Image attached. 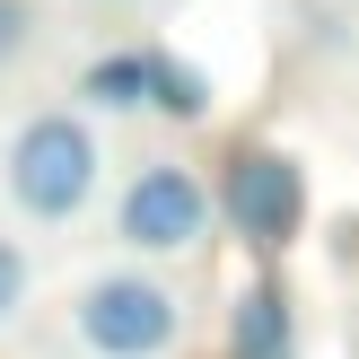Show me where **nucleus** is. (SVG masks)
I'll return each instance as SVG.
<instances>
[{
    "label": "nucleus",
    "instance_id": "obj_1",
    "mask_svg": "<svg viewBox=\"0 0 359 359\" xmlns=\"http://www.w3.org/2000/svg\"><path fill=\"white\" fill-rule=\"evenodd\" d=\"M97 184H105V140H97L88 114L35 105V114L9 123V140H0V193L18 202V219L62 228V219H79L97 202Z\"/></svg>",
    "mask_w": 359,
    "mask_h": 359
},
{
    "label": "nucleus",
    "instance_id": "obj_2",
    "mask_svg": "<svg viewBox=\"0 0 359 359\" xmlns=\"http://www.w3.org/2000/svg\"><path fill=\"white\" fill-rule=\"evenodd\" d=\"M70 333L88 359H167L184 342V298L158 272H97L70 298Z\"/></svg>",
    "mask_w": 359,
    "mask_h": 359
},
{
    "label": "nucleus",
    "instance_id": "obj_3",
    "mask_svg": "<svg viewBox=\"0 0 359 359\" xmlns=\"http://www.w3.org/2000/svg\"><path fill=\"white\" fill-rule=\"evenodd\" d=\"M210 202L237 228V245L290 255L298 228H307V167H298L290 149H272V140H237L228 167H219V184H210Z\"/></svg>",
    "mask_w": 359,
    "mask_h": 359
},
{
    "label": "nucleus",
    "instance_id": "obj_4",
    "mask_svg": "<svg viewBox=\"0 0 359 359\" xmlns=\"http://www.w3.org/2000/svg\"><path fill=\"white\" fill-rule=\"evenodd\" d=\"M210 219H219V202H210L202 167H184V158H140L114 202V237L132 255H193L210 237Z\"/></svg>",
    "mask_w": 359,
    "mask_h": 359
},
{
    "label": "nucleus",
    "instance_id": "obj_5",
    "mask_svg": "<svg viewBox=\"0 0 359 359\" xmlns=\"http://www.w3.org/2000/svg\"><path fill=\"white\" fill-rule=\"evenodd\" d=\"M228 359H298V316L280 280H245L228 298Z\"/></svg>",
    "mask_w": 359,
    "mask_h": 359
},
{
    "label": "nucleus",
    "instance_id": "obj_6",
    "mask_svg": "<svg viewBox=\"0 0 359 359\" xmlns=\"http://www.w3.org/2000/svg\"><path fill=\"white\" fill-rule=\"evenodd\" d=\"M79 97L105 105V114H132V105H149V53H97V62L79 70Z\"/></svg>",
    "mask_w": 359,
    "mask_h": 359
},
{
    "label": "nucleus",
    "instance_id": "obj_7",
    "mask_svg": "<svg viewBox=\"0 0 359 359\" xmlns=\"http://www.w3.org/2000/svg\"><path fill=\"white\" fill-rule=\"evenodd\" d=\"M149 105L167 123H202L210 114V70L202 62H175V53H149Z\"/></svg>",
    "mask_w": 359,
    "mask_h": 359
},
{
    "label": "nucleus",
    "instance_id": "obj_8",
    "mask_svg": "<svg viewBox=\"0 0 359 359\" xmlns=\"http://www.w3.org/2000/svg\"><path fill=\"white\" fill-rule=\"evenodd\" d=\"M35 35H44V9H35V0H0V70L27 62Z\"/></svg>",
    "mask_w": 359,
    "mask_h": 359
},
{
    "label": "nucleus",
    "instance_id": "obj_9",
    "mask_svg": "<svg viewBox=\"0 0 359 359\" xmlns=\"http://www.w3.org/2000/svg\"><path fill=\"white\" fill-rule=\"evenodd\" d=\"M27 290H35V263H27V245H18V237H0V325H9V316L27 307Z\"/></svg>",
    "mask_w": 359,
    "mask_h": 359
}]
</instances>
